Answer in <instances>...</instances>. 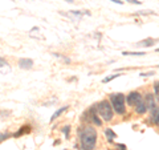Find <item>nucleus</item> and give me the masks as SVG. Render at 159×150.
Returning <instances> with one entry per match:
<instances>
[{
    "label": "nucleus",
    "instance_id": "f257e3e1",
    "mask_svg": "<svg viewBox=\"0 0 159 150\" xmlns=\"http://www.w3.org/2000/svg\"><path fill=\"white\" fill-rule=\"evenodd\" d=\"M97 142V131L92 126H85L80 131V145L82 150H93Z\"/></svg>",
    "mask_w": 159,
    "mask_h": 150
},
{
    "label": "nucleus",
    "instance_id": "f03ea898",
    "mask_svg": "<svg viewBox=\"0 0 159 150\" xmlns=\"http://www.w3.org/2000/svg\"><path fill=\"white\" fill-rule=\"evenodd\" d=\"M95 109H97L98 116H101L103 121L109 122V121L113 120V117H114L113 110L114 109H113V106H111V104H109V101L103 100V101L98 102V104L95 105Z\"/></svg>",
    "mask_w": 159,
    "mask_h": 150
},
{
    "label": "nucleus",
    "instance_id": "7ed1b4c3",
    "mask_svg": "<svg viewBox=\"0 0 159 150\" xmlns=\"http://www.w3.org/2000/svg\"><path fill=\"white\" fill-rule=\"evenodd\" d=\"M110 102L114 112L118 114H125L126 106H125V94L122 93H113L110 94Z\"/></svg>",
    "mask_w": 159,
    "mask_h": 150
},
{
    "label": "nucleus",
    "instance_id": "20e7f679",
    "mask_svg": "<svg viewBox=\"0 0 159 150\" xmlns=\"http://www.w3.org/2000/svg\"><path fill=\"white\" fill-rule=\"evenodd\" d=\"M60 14L66 16V17H69V19H72L74 23H78L84 15H90V12L84 9V11H69V12H60Z\"/></svg>",
    "mask_w": 159,
    "mask_h": 150
},
{
    "label": "nucleus",
    "instance_id": "39448f33",
    "mask_svg": "<svg viewBox=\"0 0 159 150\" xmlns=\"http://www.w3.org/2000/svg\"><path fill=\"white\" fill-rule=\"evenodd\" d=\"M142 94L139 93V92H131V93L127 96V98H126V101H127V104L130 105V106H137L138 104H139L140 101H142Z\"/></svg>",
    "mask_w": 159,
    "mask_h": 150
},
{
    "label": "nucleus",
    "instance_id": "423d86ee",
    "mask_svg": "<svg viewBox=\"0 0 159 150\" xmlns=\"http://www.w3.org/2000/svg\"><path fill=\"white\" fill-rule=\"evenodd\" d=\"M19 67H20L21 69H31V68L33 67V60L23 57V59L19 60Z\"/></svg>",
    "mask_w": 159,
    "mask_h": 150
},
{
    "label": "nucleus",
    "instance_id": "0eeeda50",
    "mask_svg": "<svg viewBox=\"0 0 159 150\" xmlns=\"http://www.w3.org/2000/svg\"><path fill=\"white\" fill-rule=\"evenodd\" d=\"M146 104H147V108L150 110H154L156 108V102H155V98H154V94H151V93H148V94H146Z\"/></svg>",
    "mask_w": 159,
    "mask_h": 150
},
{
    "label": "nucleus",
    "instance_id": "6e6552de",
    "mask_svg": "<svg viewBox=\"0 0 159 150\" xmlns=\"http://www.w3.org/2000/svg\"><path fill=\"white\" fill-rule=\"evenodd\" d=\"M90 120H92L93 122H94L95 125H98V126L102 125V121L98 118V113H97V109H95V105L92 108V109H90Z\"/></svg>",
    "mask_w": 159,
    "mask_h": 150
},
{
    "label": "nucleus",
    "instance_id": "1a4fd4ad",
    "mask_svg": "<svg viewBox=\"0 0 159 150\" xmlns=\"http://www.w3.org/2000/svg\"><path fill=\"white\" fill-rule=\"evenodd\" d=\"M147 110H148V108H147V104H146L145 100H142V101L135 106V112H137L138 114H145Z\"/></svg>",
    "mask_w": 159,
    "mask_h": 150
},
{
    "label": "nucleus",
    "instance_id": "9d476101",
    "mask_svg": "<svg viewBox=\"0 0 159 150\" xmlns=\"http://www.w3.org/2000/svg\"><path fill=\"white\" fill-rule=\"evenodd\" d=\"M0 72H1L3 75H5V73H9V72H11L9 64H8V62L5 61L3 57H0Z\"/></svg>",
    "mask_w": 159,
    "mask_h": 150
},
{
    "label": "nucleus",
    "instance_id": "9b49d317",
    "mask_svg": "<svg viewBox=\"0 0 159 150\" xmlns=\"http://www.w3.org/2000/svg\"><path fill=\"white\" fill-rule=\"evenodd\" d=\"M68 109H69V106H68V105H65V106H61L60 109H57L54 113H53V116H52V117H50V122H53V121H54V120H57V118L60 117V116L64 112H66V110H68Z\"/></svg>",
    "mask_w": 159,
    "mask_h": 150
},
{
    "label": "nucleus",
    "instance_id": "f8f14e48",
    "mask_svg": "<svg viewBox=\"0 0 159 150\" xmlns=\"http://www.w3.org/2000/svg\"><path fill=\"white\" fill-rule=\"evenodd\" d=\"M29 36L34 39H44V36L41 35V31H40L39 27H33L31 31H29Z\"/></svg>",
    "mask_w": 159,
    "mask_h": 150
},
{
    "label": "nucleus",
    "instance_id": "ddd939ff",
    "mask_svg": "<svg viewBox=\"0 0 159 150\" xmlns=\"http://www.w3.org/2000/svg\"><path fill=\"white\" fill-rule=\"evenodd\" d=\"M154 44H155V40L154 39H151V37H148V39H145V40H142V41H139L138 43V45L139 47H153Z\"/></svg>",
    "mask_w": 159,
    "mask_h": 150
},
{
    "label": "nucleus",
    "instance_id": "4468645a",
    "mask_svg": "<svg viewBox=\"0 0 159 150\" xmlns=\"http://www.w3.org/2000/svg\"><path fill=\"white\" fill-rule=\"evenodd\" d=\"M29 131H31V126L24 125V126H21V129L17 131V133H15V137H20V136H23V134H25V133H29Z\"/></svg>",
    "mask_w": 159,
    "mask_h": 150
},
{
    "label": "nucleus",
    "instance_id": "2eb2a0df",
    "mask_svg": "<svg viewBox=\"0 0 159 150\" xmlns=\"http://www.w3.org/2000/svg\"><path fill=\"white\" fill-rule=\"evenodd\" d=\"M52 55H53L54 57H57V59L62 60L65 64H70V59H69V57H65V56H62V55H60V53H56V52H53Z\"/></svg>",
    "mask_w": 159,
    "mask_h": 150
},
{
    "label": "nucleus",
    "instance_id": "dca6fc26",
    "mask_svg": "<svg viewBox=\"0 0 159 150\" xmlns=\"http://www.w3.org/2000/svg\"><path fill=\"white\" fill-rule=\"evenodd\" d=\"M105 134H106V137H107V139H109V141H113V139L117 137V134L114 133V131L111 130V129H106Z\"/></svg>",
    "mask_w": 159,
    "mask_h": 150
},
{
    "label": "nucleus",
    "instance_id": "f3484780",
    "mask_svg": "<svg viewBox=\"0 0 159 150\" xmlns=\"http://www.w3.org/2000/svg\"><path fill=\"white\" fill-rule=\"evenodd\" d=\"M123 56H143L145 52H122Z\"/></svg>",
    "mask_w": 159,
    "mask_h": 150
},
{
    "label": "nucleus",
    "instance_id": "a211bd4d",
    "mask_svg": "<svg viewBox=\"0 0 159 150\" xmlns=\"http://www.w3.org/2000/svg\"><path fill=\"white\" fill-rule=\"evenodd\" d=\"M119 76H121V75H113V76H109V77H105V78H103V83H109V81H111V80H114V78H117V77H119Z\"/></svg>",
    "mask_w": 159,
    "mask_h": 150
},
{
    "label": "nucleus",
    "instance_id": "6ab92c4d",
    "mask_svg": "<svg viewBox=\"0 0 159 150\" xmlns=\"http://www.w3.org/2000/svg\"><path fill=\"white\" fill-rule=\"evenodd\" d=\"M62 131L65 134V137H69V131H70V126H64L62 128Z\"/></svg>",
    "mask_w": 159,
    "mask_h": 150
},
{
    "label": "nucleus",
    "instance_id": "aec40b11",
    "mask_svg": "<svg viewBox=\"0 0 159 150\" xmlns=\"http://www.w3.org/2000/svg\"><path fill=\"white\" fill-rule=\"evenodd\" d=\"M9 136H11V134H8V133H1V134H0V142H3L4 139H7Z\"/></svg>",
    "mask_w": 159,
    "mask_h": 150
},
{
    "label": "nucleus",
    "instance_id": "412c9836",
    "mask_svg": "<svg viewBox=\"0 0 159 150\" xmlns=\"http://www.w3.org/2000/svg\"><path fill=\"white\" fill-rule=\"evenodd\" d=\"M0 114L3 116V118H7V116L11 114V110H1V112H0Z\"/></svg>",
    "mask_w": 159,
    "mask_h": 150
},
{
    "label": "nucleus",
    "instance_id": "4be33fe9",
    "mask_svg": "<svg viewBox=\"0 0 159 150\" xmlns=\"http://www.w3.org/2000/svg\"><path fill=\"white\" fill-rule=\"evenodd\" d=\"M126 1L127 3H131V4H137V6H140V4H142L139 0H126Z\"/></svg>",
    "mask_w": 159,
    "mask_h": 150
},
{
    "label": "nucleus",
    "instance_id": "5701e85b",
    "mask_svg": "<svg viewBox=\"0 0 159 150\" xmlns=\"http://www.w3.org/2000/svg\"><path fill=\"white\" fill-rule=\"evenodd\" d=\"M154 92H155V94L159 97V83L155 84V86H154Z\"/></svg>",
    "mask_w": 159,
    "mask_h": 150
},
{
    "label": "nucleus",
    "instance_id": "b1692460",
    "mask_svg": "<svg viewBox=\"0 0 159 150\" xmlns=\"http://www.w3.org/2000/svg\"><path fill=\"white\" fill-rule=\"evenodd\" d=\"M153 75H155V73H154V72H148V73H142L140 76H142V77H148V76H153Z\"/></svg>",
    "mask_w": 159,
    "mask_h": 150
},
{
    "label": "nucleus",
    "instance_id": "393cba45",
    "mask_svg": "<svg viewBox=\"0 0 159 150\" xmlns=\"http://www.w3.org/2000/svg\"><path fill=\"white\" fill-rule=\"evenodd\" d=\"M117 147H118V150H126V146L122 145V144H118V145H117Z\"/></svg>",
    "mask_w": 159,
    "mask_h": 150
},
{
    "label": "nucleus",
    "instance_id": "a878e982",
    "mask_svg": "<svg viewBox=\"0 0 159 150\" xmlns=\"http://www.w3.org/2000/svg\"><path fill=\"white\" fill-rule=\"evenodd\" d=\"M110 1H113V3H115V4H122L121 0H110Z\"/></svg>",
    "mask_w": 159,
    "mask_h": 150
},
{
    "label": "nucleus",
    "instance_id": "bb28decb",
    "mask_svg": "<svg viewBox=\"0 0 159 150\" xmlns=\"http://www.w3.org/2000/svg\"><path fill=\"white\" fill-rule=\"evenodd\" d=\"M65 1H68V3H74V0H65Z\"/></svg>",
    "mask_w": 159,
    "mask_h": 150
},
{
    "label": "nucleus",
    "instance_id": "cd10ccee",
    "mask_svg": "<svg viewBox=\"0 0 159 150\" xmlns=\"http://www.w3.org/2000/svg\"><path fill=\"white\" fill-rule=\"evenodd\" d=\"M156 52H159V48H158V49H156Z\"/></svg>",
    "mask_w": 159,
    "mask_h": 150
}]
</instances>
